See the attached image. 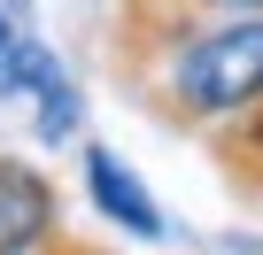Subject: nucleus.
I'll return each instance as SVG.
<instances>
[{
  "instance_id": "obj_1",
  "label": "nucleus",
  "mask_w": 263,
  "mask_h": 255,
  "mask_svg": "<svg viewBox=\"0 0 263 255\" xmlns=\"http://www.w3.org/2000/svg\"><path fill=\"white\" fill-rule=\"evenodd\" d=\"M140 39L171 124H224L263 101V16H209L186 0H140Z\"/></svg>"
},
{
  "instance_id": "obj_2",
  "label": "nucleus",
  "mask_w": 263,
  "mask_h": 255,
  "mask_svg": "<svg viewBox=\"0 0 263 255\" xmlns=\"http://www.w3.org/2000/svg\"><path fill=\"white\" fill-rule=\"evenodd\" d=\"M62 240V201H54V178L0 155V255H47Z\"/></svg>"
},
{
  "instance_id": "obj_3",
  "label": "nucleus",
  "mask_w": 263,
  "mask_h": 255,
  "mask_svg": "<svg viewBox=\"0 0 263 255\" xmlns=\"http://www.w3.org/2000/svg\"><path fill=\"white\" fill-rule=\"evenodd\" d=\"M85 193H93V209H101L116 232H132V240H163V209L147 201V186L132 178L108 147H85Z\"/></svg>"
},
{
  "instance_id": "obj_4",
  "label": "nucleus",
  "mask_w": 263,
  "mask_h": 255,
  "mask_svg": "<svg viewBox=\"0 0 263 255\" xmlns=\"http://www.w3.org/2000/svg\"><path fill=\"white\" fill-rule=\"evenodd\" d=\"M54 77H62V70H54V54H47L39 39H16L8 70H0V101H39V93H47Z\"/></svg>"
},
{
  "instance_id": "obj_5",
  "label": "nucleus",
  "mask_w": 263,
  "mask_h": 255,
  "mask_svg": "<svg viewBox=\"0 0 263 255\" xmlns=\"http://www.w3.org/2000/svg\"><path fill=\"white\" fill-rule=\"evenodd\" d=\"M78 116H85V101H78V85L70 77H54L47 93H39V140H78Z\"/></svg>"
},
{
  "instance_id": "obj_6",
  "label": "nucleus",
  "mask_w": 263,
  "mask_h": 255,
  "mask_svg": "<svg viewBox=\"0 0 263 255\" xmlns=\"http://www.w3.org/2000/svg\"><path fill=\"white\" fill-rule=\"evenodd\" d=\"M186 8H201V16H263V0H186Z\"/></svg>"
},
{
  "instance_id": "obj_7",
  "label": "nucleus",
  "mask_w": 263,
  "mask_h": 255,
  "mask_svg": "<svg viewBox=\"0 0 263 255\" xmlns=\"http://www.w3.org/2000/svg\"><path fill=\"white\" fill-rule=\"evenodd\" d=\"M8 54H16V24H8V8H0V70H8Z\"/></svg>"
},
{
  "instance_id": "obj_8",
  "label": "nucleus",
  "mask_w": 263,
  "mask_h": 255,
  "mask_svg": "<svg viewBox=\"0 0 263 255\" xmlns=\"http://www.w3.org/2000/svg\"><path fill=\"white\" fill-rule=\"evenodd\" d=\"M47 255H101V247H70V240H54V247H47Z\"/></svg>"
}]
</instances>
